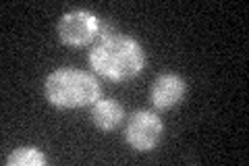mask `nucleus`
Here are the masks:
<instances>
[{
  "mask_svg": "<svg viewBox=\"0 0 249 166\" xmlns=\"http://www.w3.org/2000/svg\"><path fill=\"white\" fill-rule=\"evenodd\" d=\"M124 121V110L112 98H100L91 106V123L100 131H114Z\"/></svg>",
  "mask_w": 249,
  "mask_h": 166,
  "instance_id": "obj_6",
  "label": "nucleus"
},
{
  "mask_svg": "<svg viewBox=\"0 0 249 166\" xmlns=\"http://www.w3.org/2000/svg\"><path fill=\"white\" fill-rule=\"evenodd\" d=\"M93 73L110 81H131L145 69V50L142 42L124 34H102L88 54Z\"/></svg>",
  "mask_w": 249,
  "mask_h": 166,
  "instance_id": "obj_1",
  "label": "nucleus"
},
{
  "mask_svg": "<svg viewBox=\"0 0 249 166\" xmlns=\"http://www.w3.org/2000/svg\"><path fill=\"white\" fill-rule=\"evenodd\" d=\"M44 96L52 106L62 110L93 106L102 98L98 79L81 69H56L46 77Z\"/></svg>",
  "mask_w": 249,
  "mask_h": 166,
  "instance_id": "obj_2",
  "label": "nucleus"
},
{
  "mask_svg": "<svg viewBox=\"0 0 249 166\" xmlns=\"http://www.w3.org/2000/svg\"><path fill=\"white\" fill-rule=\"evenodd\" d=\"M44 164H48V158L36 146L15 148L11 156H6V166H44Z\"/></svg>",
  "mask_w": 249,
  "mask_h": 166,
  "instance_id": "obj_7",
  "label": "nucleus"
},
{
  "mask_svg": "<svg viewBox=\"0 0 249 166\" xmlns=\"http://www.w3.org/2000/svg\"><path fill=\"white\" fill-rule=\"evenodd\" d=\"M102 23L98 15L88 9L67 11L58 21V37L67 46H88L100 36Z\"/></svg>",
  "mask_w": 249,
  "mask_h": 166,
  "instance_id": "obj_4",
  "label": "nucleus"
},
{
  "mask_svg": "<svg viewBox=\"0 0 249 166\" xmlns=\"http://www.w3.org/2000/svg\"><path fill=\"white\" fill-rule=\"evenodd\" d=\"M164 123L152 110H135L124 125V141L135 152H152L160 144Z\"/></svg>",
  "mask_w": 249,
  "mask_h": 166,
  "instance_id": "obj_3",
  "label": "nucleus"
},
{
  "mask_svg": "<svg viewBox=\"0 0 249 166\" xmlns=\"http://www.w3.org/2000/svg\"><path fill=\"white\" fill-rule=\"evenodd\" d=\"M187 93V83L183 77L175 73H162L154 79L152 90H150V100L158 110H168L181 104Z\"/></svg>",
  "mask_w": 249,
  "mask_h": 166,
  "instance_id": "obj_5",
  "label": "nucleus"
}]
</instances>
